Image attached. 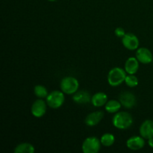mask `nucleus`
I'll return each mask as SVG.
<instances>
[{
  "label": "nucleus",
  "mask_w": 153,
  "mask_h": 153,
  "mask_svg": "<svg viewBox=\"0 0 153 153\" xmlns=\"http://www.w3.org/2000/svg\"><path fill=\"white\" fill-rule=\"evenodd\" d=\"M114 126L119 129H126L133 123V118L128 112H117L112 119Z\"/></svg>",
  "instance_id": "nucleus-1"
},
{
  "label": "nucleus",
  "mask_w": 153,
  "mask_h": 153,
  "mask_svg": "<svg viewBox=\"0 0 153 153\" xmlns=\"http://www.w3.org/2000/svg\"><path fill=\"white\" fill-rule=\"evenodd\" d=\"M126 72L125 69L120 67H114L109 71L108 74V82L112 87H117L125 82L126 77Z\"/></svg>",
  "instance_id": "nucleus-2"
},
{
  "label": "nucleus",
  "mask_w": 153,
  "mask_h": 153,
  "mask_svg": "<svg viewBox=\"0 0 153 153\" xmlns=\"http://www.w3.org/2000/svg\"><path fill=\"white\" fill-rule=\"evenodd\" d=\"M61 89L64 94L71 95L78 91L79 87V81L73 76H67L61 80L60 84Z\"/></svg>",
  "instance_id": "nucleus-3"
},
{
  "label": "nucleus",
  "mask_w": 153,
  "mask_h": 153,
  "mask_svg": "<svg viewBox=\"0 0 153 153\" xmlns=\"http://www.w3.org/2000/svg\"><path fill=\"white\" fill-rule=\"evenodd\" d=\"M65 100L64 93L63 91H54L46 97V103L52 108H58L63 105Z\"/></svg>",
  "instance_id": "nucleus-4"
},
{
  "label": "nucleus",
  "mask_w": 153,
  "mask_h": 153,
  "mask_svg": "<svg viewBox=\"0 0 153 153\" xmlns=\"http://www.w3.org/2000/svg\"><path fill=\"white\" fill-rule=\"evenodd\" d=\"M101 141L96 137H89L84 140L82 149L84 153H97L101 148Z\"/></svg>",
  "instance_id": "nucleus-5"
},
{
  "label": "nucleus",
  "mask_w": 153,
  "mask_h": 153,
  "mask_svg": "<svg viewBox=\"0 0 153 153\" xmlns=\"http://www.w3.org/2000/svg\"><path fill=\"white\" fill-rule=\"evenodd\" d=\"M122 43L128 50H135L139 46L138 37L132 33H126L122 37Z\"/></svg>",
  "instance_id": "nucleus-6"
},
{
  "label": "nucleus",
  "mask_w": 153,
  "mask_h": 153,
  "mask_svg": "<svg viewBox=\"0 0 153 153\" xmlns=\"http://www.w3.org/2000/svg\"><path fill=\"white\" fill-rule=\"evenodd\" d=\"M46 103L43 100H37L34 102L31 105V112L35 117H42L46 114Z\"/></svg>",
  "instance_id": "nucleus-7"
},
{
  "label": "nucleus",
  "mask_w": 153,
  "mask_h": 153,
  "mask_svg": "<svg viewBox=\"0 0 153 153\" xmlns=\"http://www.w3.org/2000/svg\"><path fill=\"white\" fill-rule=\"evenodd\" d=\"M136 58L138 61L142 64H147L152 61L153 56L151 51L147 48L141 47L137 49L136 52Z\"/></svg>",
  "instance_id": "nucleus-8"
},
{
  "label": "nucleus",
  "mask_w": 153,
  "mask_h": 153,
  "mask_svg": "<svg viewBox=\"0 0 153 153\" xmlns=\"http://www.w3.org/2000/svg\"><path fill=\"white\" fill-rule=\"evenodd\" d=\"M120 102L126 108H131L136 103V98L131 92H123L120 96Z\"/></svg>",
  "instance_id": "nucleus-9"
},
{
  "label": "nucleus",
  "mask_w": 153,
  "mask_h": 153,
  "mask_svg": "<svg viewBox=\"0 0 153 153\" xmlns=\"http://www.w3.org/2000/svg\"><path fill=\"white\" fill-rule=\"evenodd\" d=\"M145 145V140L142 136H133L126 141V146L131 150H139Z\"/></svg>",
  "instance_id": "nucleus-10"
},
{
  "label": "nucleus",
  "mask_w": 153,
  "mask_h": 153,
  "mask_svg": "<svg viewBox=\"0 0 153 153\" xmlns=\"http://www.w3.org/2000/svg\"><path fill=\"white\" fill-rule=\"evenodd\" d=\"M140 134L144 139H149L153 137V121L146 120L140 127Z\"/></svg>",
  "instance_id": "nucleus-11"
},
{
  "label": "nucleus",
  "mask_w": 153,
  "mask_h": 153,
  "mask_svg": "<svg viewBox=\"0 0 153 153\" xmlns=\"http://www.w3.org/2000/svg\"><path fill=\"white\" fill-rule=\"evenodd\" d=\"M103 117H104V113L102 111H98L92 112L86 117L85 123L88 126H95L97 124L100 123V121L102 120Z\"/></svg>",
  "instance_id": "nucleus-12"
},
{
  "label": "nucleus",
  "mask_w": 153,
  "mask_h": 153,
  "mask_svg": "<svg viewBox=\"0 0 153 153\" xmlns=\"http://www.w3.org/2000/svg\"><path fill=\"white\" fill-rule=\"evenodd\" d=\"M139 69V61L137 58L131 57L125 63V70L128 74H135Z\"/></svg>",
  "instance_id": "nucleus-13"
},
{
  "label": "nucleus",
  "mask_w": 153,
  "mask_h": 153,
  "mask_svg": "<svg viewBox=\"0 0 153 153\" xmlns=\"http://www.w3.org/2000/svg\"><path fill=\"white\" fill-rule=\"evenodd\" d=\"M73 100L78 104H86L91 102V97L88 91H80L73 94Z\"/></svg>",
  "instance_id": "nucleus-14"
},
{
  "label": "nucleus",
  "mask_w": 153,
  "mask_h": 153,
  "mask_svg": "<svg viewBox=\"0 0 153 153\" xmlns=\"http://www.w3.org/2000/svg\"><path fill=\"white\" fill-rule=\"evenodd\" d=\"M108 102V96L103 92H98L91 97V103L95 107H102Z\"/></svg>",
  "instance_id": "nucleus-15"
},
{
  "label": "nucleus",
  "mask_w": 153,
  "mask_h": 153,
  "mask_svg": "<svg viewBox=\"0 0 153 153\" xmlns=\"http://www.w3.org/2000/svg\"><path fill=\"white\" fill-rule=\"evenodd\" d=\"M121 103L120 101H117V100H109L106 102V104L105 105V108L107 111L108 113L114 114L117 113L118 111L121 108Z\"/></svg>",
  "instance_id": "nucleus-16"
},
{
  "label": "nucleus",
  "mask_w": 153,
  "mask_h": 153,
  "mask_svg": "<svg viewBox=\"0 0 153 153\" xmlns=\"http://www.w3.org/2000/svg\"><path fill=\"white\" fill-rule=\"evenodd\" d=\"M34 147L32 144L28 143H22L20 144H18L15 147V153H34Z\"/></svg>",
  "instance_id": "nucleus-17"
},
{
  "label": "nucleus",
  "mask_w": 153,
  "mask_h": 153,
  "mask_svg": "<svg viewBox=\"0 0 153 153\" xmlns=\"http://www.w3.org/2000/svg\"><path fill=\"white\" fill-rule=\"evenodd\" d=\"M100 141H101L102 145L108 147L114 144L115 141V137L111 133H105L101 137Z\"/></svg>",
  "instance_id": "nucleus-18"
},
{
  "label": "nucleus",
  "mask_w": 153,
  "mask_h": 153,
  "mask_svg": "<svg viewBox=\"0 0 153 153\" xmlns=\"http://www.w3.org/2000/svg\"><path fill=\"white\" fill-rule=\"evenodd\" d=\"M34 93L36 97L40 99L45 98V97L46 98V97L49 94L47 89L43 85H36L34 88Z\"/></svg>",
  "instance_id": "nucleus-19"
},
{
  "label": "nucleus",
  "mask_w": 153,
  "mask_h": 153,
  "mask_svg": "<svg viewBox=\"0 0 153 153\" xmlns=\"http://www.w3.org/2000/svg\"><path fill=\"white\" fill-rule=\"evenodd\" d=\"M128 87L130 88H134L138 85V79L137 76H134V74H128L126 77L125 82Z\"/></svg>",
  "instance_id": "nucleus-20"
},
{
  "label": "nucleus",
  "mask_w": 153,
  "mask_h": 153,
  "mask_svg": "<svg viewBox=\"0 0 153 153\" xmlns=\"http://www.w3.org/2000/svg\"><path fill=\"white\" fill-rule=\"evenodd\" d=\"M114 34L117 37H123V36L126 34V31L123 28H121V27H118V28H117L116 29H115Z\"/></svg>",
  "instance_id": "nucleus-21"
},
{
  "label": "nucleus",
  "mask_w": 153,
  "mask_h": 153,
  "mask_svg": "<svg viewBox=\"0 0 153 153\" xmlns=\"http://www.w3.org/2000/svg\"><path fill=\"white\" fill-rule=\"evenodd\" d=\"M148 144L149 145L151 148H153V137L148 139Z\"/></svg>",
  "instance_id": "nucleus-22"
},
{
  "label": "nucleus",
  "mask_w": 153,
  "mask_h": 153,
  "mask_svg": "<svg viewBox=\"0 0 153 153\" xmlns=\"http://www.w3.org/2000/svg\"><path fill=\"white\" fill-rule=\"evenodd\" d=\"M48 1H56V0H48Z\"/></svg>",
  "instance_id": "nucleus-23"
}]
</instances>
